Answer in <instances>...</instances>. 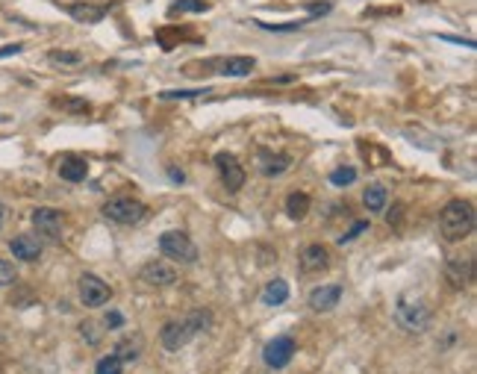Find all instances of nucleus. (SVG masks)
Instances as JSON below:
<instances>
[{
  "instance_id": "f257e3e1",
  "label": "nucleus",
  "mask_w": 477,
  "mask_h": 374,
  "mask_svg": "<svg viewBox=\"0 0 477 374\" xmlns=\"http://www.w3.org/2000/svg\"><path fill=\"white\" fill-rule=\"evenodd\" d=\"M210 324H212L210 310H204V307L192 310L183 319H174V321L162 324V330H159V342H162L165 351H180V348H186L188 342L197 336V333L210 330Z\"/></svg>"
},
{
  "instance_id": "f03ea898",
  "label": "nucleus",
  "mask_w": 477,
  "mask_h": 374,
  "mask_svg": "<svg viewBox=\"0 0 477 374\" xmlns=\"http://www.w3.org/2000/svg\"><path fill=\"white\" fill-rule=\"evenodd\" d=\"M439 230L448 242H463L474 230V206L469 201H451L439 212Z\"/></svg>"
},
{
  "instance_id": "7ed1b4c3",
  "label": "nucleus",
  "mask_w": 477,
  "mask_h": 374,
  "mask_svg": "<svg viewBox=\"0 0 477 374\" xmlns=\"http://www.w3.org/2000/svg\"><path fill=\"white\" fill-rule=\"evenodd\" d=\"M145 215H147V206L142 201L130 198V195H118V198H109L103 203V219H109L112 224H121V227L142 224Z\"/></svg>"
},
{
  "instance_id": "20e7f679",
  "label": "nucleus",
  "mask_w": 477,
  "mask_h": 374,
  "mask_svg": "<svg viewBox=\"0 0 477 374\" xmlns=\"http://www.w3.org/2000/svg\"><path fill=\"white\" fill-rule=\"evenodd\" d=\"M395 319L404 330L421 333V330H427V324H430V307H427V301H421V298H401L398 301V310H395Z\"/></svg>"
},
{
  "instance_id": "39448f33",
  "label": "nucleus",
  "mask_w": 477,
  "mask_h": 374,
  "mask_svg": "<svg viewBox=\"0 0 477 374\" xmlns=\"http://www.w3.org/2000/svg\"><path fill=\"white\" fill-rule=\"evenodd\" d=\"M159 251H162L168 260H174V262H186V265L197 262L195 242L188 239L186 233H180V230H165L162 236H159Z\"/></svg>"
},
{
  "instance_id": "423d86ee",
  "label": "nucleus",
  "mask_w": 477,
  "mask_h": 374,
  "mask_svg": "<svg viewBox=\"0 0 477 374\" xmlns=\"http://www.w3.org/2000/svg\"><path fill=\"white\" fill-rule=\"evenodd\" d=\"M33 227L42 239L59 242L62 239V212L53 210V206H38V210L33 212Z\"/></svg>"
},
{
  "instance_id": "0eeeda50",
  "label": "nucleus",
  "mask_w": 477,
  "mask_h": 374,
  "mask_svg": "<svg viewBox=\"0 0 477 374\" xmlns=\"http://www.w3.org/2000/svg\"><path fill=\"white\" fill-rule=\"evenodd\" d=\"M77 286H80V301H83V307H103V303L112 298L109 283H103L97 274H83Z\"/></svg>"
},
{
  "instance_id": "6e6552de",
  "label": "nucleus",
  "mask_w": 477,
  "mask_h": 374,
  "mask_svg": "<svg viewBox=\"0 0 477 374\" xmlns=\"http://www.w3.org/2000/svg\"><path fill=\"white\" fill-rule=\"evenodd\" d=\"M295 357V339L292 336H274L262 348V360L268 369H286Z\"/></svg>"
},
{
  "instance_id": "1a4fd4ad",
  "label": "nucleus",
  "mask_w": 477,
  "mask_h": 374,
  "mask_svg": "<svg viewBox=\"0 0 477 374\" xmlns=\"http://www.w3.org/2000/svg\"><path fill=\"white\" fill-rule=\"evenodd\" d=\"M215 165H218V171H221V180L227 186V192H238L245 186L247 174H245L242 162H238L233 153H218L215 156Z\"/></svg>"
},
{
  "instance_id": "9d476101",
  "label": "nucleus",
  "mask_w": 477,
  "mask_h": 374,
  "mask_svg": "<svg viewBox=\"0 0 477 374\" xmlns=\"http://www.w3.org/2000/svg\"><path fill=\"white\" fill-rule=\"evenodd\" d=\"M138 277H142L147 286H174L177 283V271L171 269L168 262H145L142 271H138Z\"/></svg>"
},
{
  "instance_id": "9b49d317",
  "label": "nucleus",
  "mask_w": 477,
  "mask_h": 374,
  "mask_svg": "<svg viewBox=\"0 0 477 374\" xmlns=\"http://www.w3.org/2000/svg\"><path fill=\"white\" fill-rule=\"evenodd\" d=\"M342 301V286L339 283H327V286H315L310 292V310L315 312H330L336 310V303Z\"/></svg>"
},
{
  "instance_id": "f8f14e48",
  "label": "nucleus",
  "mask_w": 477,
  "mask_h": 374,
  "mask_svg": "<svg viewBox=\"0 0 477 374\" xmlns=\"http://www.w3.org/2000/svg\"><path fill=\"white\" fill-rule=\"evenodd\" d=\"M221 77H247L256 68L254 56H227V59H215L210 62Z\"/></svg>"
},
{
  "instance_id": "ddd939ff",
  "label": "nucleus",
  "mask_w": 477,
  "mask_h": 374,
  "mask_svg": "<svg viewBox=\"0 0 477 374\" xmlns=\"http://www.w3.org/2000/svg\"><path fill=\"white\" fill-rule=\"evenodd\" d=\"M330 265V253H327L324 245H306L301 251V271L304 274H318Z\"/></svg>"
},
{
  "instance_id": "4468645a",
  "label": "nucleus",
  "mask_w": 477,
  "mask_h": 374,
  "mask_svg": "<svg viewBox=\"0 0 477 374\" xmlns=\"http://www.w3.org/2000/svg\"><path fill=\"white\" fill-rule=\"evenodd\" d=\"M9 251L15 253V260L21 262H36L42 257V239H36V236H15L12 242H9Z\"/></svg>"
},
{
  "instance_id": "2eb2a0df",
  "label": "nucleus",
  "mask_w": 477,
  "mask_h": 374,
  "mask_svg": "<svg viewBox=\"0 0 477 374\" xmlns=\"http://www.w3.org/2000/svg\"><path fill=\"white\" fill-rule=\"evenodd\" d=\"M292 165V156L286 153H271V151H260V174L262 177H280L286 169Z\"/></svg>"
},
{
  "instance_id": "dca6fc26",
  "label": "nucleus",
  "mask_w": 477,
  "mask_h": 374,
  "mask_svg": "<svg viewBox=\"0 0 477 374\" xmlns=\"http://www.w3.org/2000/svg\"><path fill=\"white\" fill-rule=\"evenodd\" d=\"M86 174H88V165L83 156H62V162H59V177L68 183H83L86 180Z\"/></svg>"
},
{
  "instance_id": "f3484780",
  "label": "nucleus",
  "mask_w": 477,
  "mask_h": 374,
  "mask_svg": "<svg viewBox=\"0 0 477 374\" xmlns=\"http://www.w3.org/2000/svg\"><path fill=\"white\" fill-rule=\"evenodd\" d=\"M445 277L451 280L454 289H465L472 283V262L469 260H448V265H445Z\"/></svg>"
},
{
  "instance_id": "a211bd4d",
  "label": "nucleus",
  "mask_w": 477,
  "mask_h": 374,
  "mask_svg": "<svg viewBox=\"0 0 477 374\" xmlns=\"http://www.w3.org/2000/svg\"><path fill=\"white\" fill-rule=\"evenodd\" d=\"M68 15L80 24H97L106 18V6H95V3H71L68 6Z\"/></svg>"
},
{
  "instance_id": "6ab92c4d",
  "label": "nucleus",
  "mask_w": 477,
  "mask_h": 374,
  "mask_svg": "<svg viewBox=\"0 0 477 374\" xmlns=\"http://www.w3.org/2000/svg\"><path fill=\"white\" fill-rule=\"evenodd\" d=\"M142 348H145L142 336H127V339L118 342L112 353H115V357H118V360H121L124 366H127V362H136L138 357H142Z\"/></svg>"
},
{
  "instance_id": "aec40b11",
  "label": "nucleus",
  "mask_w": 477,
  "mask_h": 374,
  "mask_svg": "<svg viewBox=\"0 0 477 374\" xmlns=\"http://www.w3.org/2000/svg\"><path fill=\"white\" fill-rule=\"evenodd\" d=\"M289 301V283L286 280H271V283H265V289H262V303H268V307H280V303Z\"/></svg>"
},
{
  "instance_id": "412c9836",
  "label": "nucleus",
  "mask_w": 477,
  "mask_h": 374,
  "mask_svg": "<svg viewBox=\"0 0 477 374\" xmlns=\"http://www.w3.org/2000/svg\"><path fill=\"white\" fill-rule=\"evenodd\" d=\"M310 195L306 192H292L289 198H286V215L289 219H295V221H301V219H306L310 215Z\"/></svg>"
},
{
  "instance_id": "4be33fe9",
  "label": "nucleus",
  "mask_w": 477,
  "mask_h": 374,
  "mask_svg": "<svg viewBox=\"0 0 477 374\" xmlns=\"http://www.w3.org/2000/svg\"><path fill=\"white\" fill-rule=\"evenodd\" d=\"M386 201H389V192H386V186H380V183L369 186L365 195H363V203H365V210L369 212H380L386 206Z\"/></svg>"
},
{
  "instance_id": "5701e85b",
  "label": "nucleus",
  "mask_w": 477,
  "mask_h": 374,
  "mask_svg": "<svg viewBox=\"0 0 477 374\" xmlns=\"http://www.w3.org/2000/svg\"><path fill=\"white\" fill-rule=\"evenodd\" d=\"M124 371V362L115 357V353H109V357H101L95 366V374H121Z\"/></svg>"
},
{
  "instance_id": "b1692460",
  "label": "nucleus",
  "mask_w": 477,
  "mask_h": 374,
  "mask_svg": "<svg viewBox=\"0 0 477 374\" xmlns=\"http://www.w3.org/2000/svg\"><path fill=\"white\" fill-rule=\"evenodd\" d=\"M206 9H210L206 0H177V3L171 6V15H177V12H206Z\"/></svg>"
},
{
  "instance_id": "393cba45",
  "label": "nucleus",
  "mask_w": 477,
  "mask_h": 374,
  "mask_svg": "<svg viewBox=\"0 0 477 374\" xmlns=\"http://www.w3.org/2000/svg\"><path fill=\"white\" fill-rule=\"evenodd\" d=\"M356 180V169H351V165H342V169H336L330 174V183L333 186H351Z\"/></svg>"
},
{
  "instance_id": "a878e982",
  "label": "nucleus",
  "mask_w": 477,
  "mask_h": 374,
  "mask_svg": "<svg viewBox=\"0 0 477 374\" xmlns=\"http://www.w3.org/2000/svg\"><path fill=\"white\" fill-rule=\"evenodd\" d=\"M51 62H56V65H80V62H83V53H77V51H51Z\"/></svg>"
},
{
  "instance_id": "bb28decb",
  "label": "nucleus",
  "mask_w": 477,
  "mask_h": 374,
  "mask_svg": "<svg viewBox=\"0 0 477 374\" xmlns=\"http://www.w3.org/2000/svg\"><path fill=\"white\" fill-rule=\"evenodd\" d=\"M15 280H18V271H15V265H12V262H6L3 257H0V289L12 286Z\"/></svg>"
},
{
  "instance_id": "cd10ccee",
  "label": "nucleus",
  "mask_w": 477,
  "mask_h": 374,
  "mask_svg": "<svg viewBox=\"0 0 477 374\" xmlns=\"http://www.w3.org/2000/svg\"><path fill=\"white\" fill-rule=\"evenodd\" d=\"M80 333H83V339L88 342V345H97V342H101V333H97L95 321H83L80 324Z\"/></svg>"
},
{
  "instance_id": "c85d7f7f",
  "label": "nucleus",
  "mask_w": 477,
  "mask_h": 374,
  "mask_svg": "<svg viewBox=\"0 0 477 374\" xmlns=\"http://www.w3.org/2000/svg\"><path fill=\"white\" fill-rule=\"evenodd\" d=\"M363 230H369V221H356V224H354L351 230H347V233H342V236H339V245H347V242H354V236H360Z\"/></svg>"
},
{
  "instance_id": "c756f323",
  "label": "nucleus",
  "mask_w": 477,
  "mask_h": 374,
  "mask_svg": "<svg viewBox=\"0 0 477 374\" xmlns=\"http://www.w3.org/2000/svg\"><path fill=\"white\" fill-rule=\"evenodd\" d=\"M59 110H68V112H88V103L86 101H56Z\"/></svg>"
},
{
  "instance_id": "7c9ffc66",
  "label": "nucleus",
  "mask_w": 477,
  "mask_h": 374,
  "mask_svg": "<svg viewBox=\"0 0 477 374\" xmlns=\"http://www.w3.org/2000/svg\"><path fill=\"white\" fill-rule=\"evenodd\" d=\"M103 324H106L109 330H115V327H121V324H124V316H121V312H106Z\"/></svg>"
},
{
  "instance_id": "2f4dec72",
  "label": "nucleus",
  "mask_w": 477,
  "mask_h": 374,
  "mask_svg": "<svg viewBox=\"0 0 477 374\" xmlns=\"http://www.w3.org/2000/svg\"><path fill=\"white\" fill-rule=\"evenodd\" d=\"M401 212H404V206H395V210H392L389 215H386V221L395 224V227H398V224H401Z\"/></svg>"
},
{
  "instance_id": "473e14b6",
  "label": "nucleus",
  "mask_w": 477,
  "mask_h": 374,
  "mask_svg": "<svg viewBox=\"0 0 477 374\" xmlns=\"http://www.w3.org/2000/svg\"><path fill=\"white\" fill-rule=\"evenodd\" d=\"M12 53H21V45H6V47H0V56H12Z\"/></svg>"
},
{
  "instance_id": "72a5a7b5",
  "label": "nucleus",
  "mask_w": 477,
  "mask_h": 374,
  "mask_svg": "<svg viewBox=\"0 0 477 374\" xmlns=\"http://www.w3.org/2000/svg\"><path fill=\"white\" fill-rule=\"evenodd\" d=\"M168 177H171L174 183H183V180H186V177H183V171H177L174 165H171V169H168Z\"/></svg>"
},
{
  "instance_id": "f704fd0d",
  "label": "nucleus",
  "mask_w": 477,
  "mask_h": 374,
  "mask_svg": "<svg viewBox=\"0 0 477 374\" xmlns=\"http://www.w3.org/2000/svg\"><path fill=\"white\" fill-rule=\"evenodd\" d=\"M3 221H6V206L0 203V227H3Z\"/></svg>"
}]
</instances>
